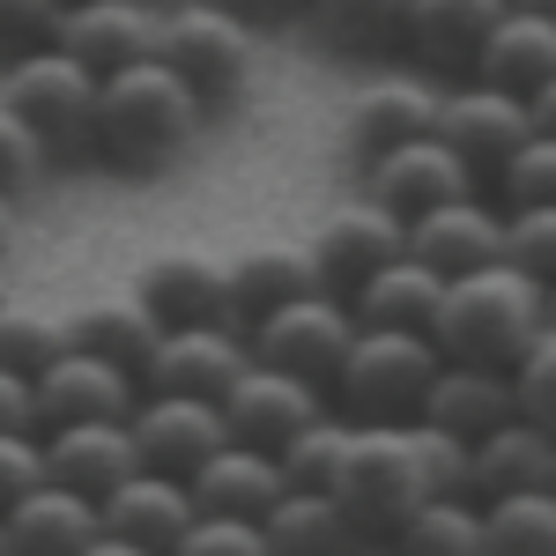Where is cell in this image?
<instances>
[{"mask_svg":"<svg viewBox=\"0 0 556 556\" xmlns=\"http://www.w3.org/2000/svg\"><path fill=\"white\" fill-rule=\"evenodd\" d=\"M267 556H349L356 549V527L342 519V505L327 490H282L267 513H260Z\"/></svg>","mask_w":556,"mask_h":556,"instance_id":"obj_30","label":"cell"},{"mask_svg":"<svg viewBox=\"0 0 556 556\" xmlns=\"http://www.w3.org/2000/svg\"><path fill=\"white\" fill-rule=\"evenodd\" d=\"M186 519H193V490L178 475H156V468H134L119 490L97 497V527L112 542H134V549H149V556L172 549Z\"/></svg>","mask_w":556,"mask_h":556,"instance_id":"obj_21","label":"cell"},{"mask_svg":"<svg viewBox=\"0 0 556 556\" xmlns=\"http://www.w3.org/2000/svg\"><path fill=\"white\" fill-rule=\"evenodd\" d=\"M60 8H75V0H60Z\"/></svg>","mask_w":556,"mask_h":556,"instance_id":"obj_52","label":"cell"},{"mask_svg":"<svg viewBox=\"0 0 556 556\" xmlns=\"http://www.w3.org/2000/svg\"><path fill=\"white\" fill-rule=\"evenodd\" d=\"M342 460H349V424H342V416H327V408H319L304 430H290V438L275 445L282 490H327V497H334Z\"/></svg>","mask_w":556,"mask_h":556,"instance_id":"obj_33","label":"cell"},{"mask_svg":"<svg viewBox=\"0 0 556 556\" xmlns=\"http://www.w3.org/2000/svg\"><path fill=\"white\" fill-rule=\"evenodd\" d=\"M490 208L513 215V208H542V201H556V134H527L513 156L490 172Z\"/></svg>","mask_w":556,"mask_h":556,"instance_id":"obj_36","label":"cell"},{"mask_svg":"<svg viewBox=\"0 0 556 556\" xmlns=\"http://www.w3.org/2000/svg\"><path fill=\"white\" fill-rule=\"evenodd\" d=\"M513 490H556V430L505 416L497 430L468 438V497H513Z\"/></svg>","mask_w":556,"mask_h":556,"instance_id":"obj_20","label":"cell"},{"mask_svg":"<svg viewBox=\"0 0 556 556\" xmlns=\"http://www.w3.org/2000/svg\"><path fill=\"white\" fill-rule=\"evenodd\" d=\"M349 556H401V549H393V542H356Z\"/></svg>","mask_w":556,"mask_h":556,"instance_id":"obj_48","label":"cell"},{"mask_svg":"<svg viewBox=\"0 0 556 556\" xmlns=\"http://www.w3.org/2000/svg\"><path fill=\"white\" fill-rule=\"evenodd\" d=\"M497 230H505V215L490 208V193H460V201H438V208L408 215L401 223V253L424 260L438 282H453V275L497 260Z\"/></svg>","mask_w":556,"mask_h":556,"instance_id":"obj_15","label":"cell"},{"mask_svg":"<svg viewBox=\"0 0 556 556\" xmlns=\"http://www.w3.org/2000/svg\"><path fill=\"white\" fill-rule=\"evenodd\" d=\"M513 0H408V15H401V45L416 52V67H424L430 83H445V75H468L482 38H490V23L505 15Z\"/></svg>","mask_w":556,"mask_h":556,"instance_id":"obj_17","label":"cell"},{"mask_svg":"<svg viewBox=\"0 0 556 556\" xmlns=\"http://www.w3.org/2000/svg\"><path fill=\"white\" fill-rule=\"evenodd\" d=\"M364 172V201H379L386 215H424L438 208V201H460V193H475L482 178L438 141V134H416V141H393V149H379V156H364L356 164Z\"/></svg>","mask_w":556,"mask_h":556,"instance_id":"obj_10","label":"cell"},{"mask_svg":"<svg viewBox=\"0 0 556 556\" xmlns=\"http://www.w3.org/2000/svg\"><path fill=\"white\" fill-rule=\"evenodd\" d=\"M164 556H267V534H260V519L238 513H193Z\"/></svg>","mask_w":556,"mask_h":556,"instance_id":"obj_39","label":"cell"},{"mask_svg":"<svg viewBox=\"0 0 556 556\" xmlns=\"http://www.w3.org/2000/svg\"><path fill=\"white\" fill-rule=\"evenodd\" d=\"M215 408H223V430H230V445H260V453H275L290 430H304L319 408H327V393L319 386L290 379V371H267L245 356V371L215 393Z\"/></svg>","mask_w":556,"mask_h":556,"instance_id":"obj_13","label":"cell"},{"mask_svg":"<svg viewBox=\"0 0 556 556\" xmlns=\"http://www.w3.org/2000/svg\"><path fill=\"white\" fill-rule=\"evenodd\" d=\"M408 445H416V468H424L430 497H468V438L430 430V424H408Z\"/></svg>","mask_w":556,"mask_h":556,"instance_id":"obj_40","label":"cell"},{"mask_svg":"<svg viewBox=\"0 0 556 556\" xmlns=\"http://www.w3.org/2000/svg\"><path fill=\"white\" fill-rule=\"evenodd\" d=\"M52 15H60V0H0V60L45 45L52 38Z\"/></svg>","mask_w":556,"mask_h":556,"instance_id":"obj_43","label":"cell"},{"mask_svg":"<svg viewBox=\"0 0 556 556\" xmlns=\"http://www.w3.org/2000/svg\"><path fill=\"white\" fill-rule=\"evenodd\" d=\"M401 556H482V513L475 497H424L416 513L393 527Z\"/></svg>","mask_w":556,"mask_h":556,"instance_id":"obj_32","label":"cell"},{"mask_svg":"<svg viewBox=\"0 0 556 556\" xmlns=\"http://www.w3.org/2000/svg\"><path fill=\"white\" fill-rule=\"evenodd\" d=\"M156 15H164L156 0H75L52 15V45L67 60H83L89 75H112L156 52Z\"/></svg>","mask_w":556,"mask_h":556,"instance_id":"obj_14","label":"cell"},{"mask_svg":"<svg viewBox=\"0 0 556 556\" xmlns=\"http://www.w3.org/2000/svg\"><path fill=\"white\" fill-rule=\"evenodd\" d=\"M156 312L134 298H89L67 312V349H89V356H104V364H119V371H141V356L156 349Z\"/></svg>","mask_w":556,"mask_h":556,"instance_id":"obj_29","label":"cell"},{"mask_svg":"<svg viewBox=\"0 0 556 556\" xmlns=\"http://www.w3.org/2000/svg\"><path fill=\"white\" fill-rule=\"evenodd\" d=\"M519 15H556V0H513Z\"/></svg>","mask_w":556,"mask_h":556,"instance_id":"obj_49","label":"cell"},{"mask_svg":"<svg viewBox=\"0 0 556 556\" xmlns=\"http://www.w3.org/2000/svg\"><path fill=\"white\" fill-rule=\"evenodd\" d=\"M424 468H416V445L408 424H349V460L334 482V505L356 527V542H393V527L424 505Z\"/></svg>","mask_w":556,"mask_h":556,"instance_id":"obj_5","label":"cell"},{"mask_svg":"<svg viewBox=\"0 0 556 556\" xmlns=\"http://www.w3.org/2000/svg\"><path fill=\"white\" fill-rule=\"evenodd\" d=\"M312 267H319V290H334V298H349L371 267H386V260L401 253V215H386L379 201H349V208H334L319 230H312Z\"/></svg>","mask_w":556,"mask_h":556,"instance_id":"obj_18","label":"cell"},{"mask_svg":"<svg viewBox=\"0 0 556 556\" xmlns=\"http://www.w3.org/2000/svg\"><path fill=\"white\" fill-rule=\"evenodd\" d=\"M304 15H312L319 38L342 45V52H386V45H401L408 0H304Z\"/></svg>","mask_w":556,"mask_h":556,"instance_id":"obj_34","label":"cell"},{"mask_svg":"<svg viewBox=\"0 0 556 556\" xmlns=\"http://www.w3.org/2000/svg\"><path fill=\"white\" fill-rule=\"evenodd\" d=\"M497 260L519 267V275H534V282H556V201L505 215V230H497Z\"/></svg>","mask_w":556,"mask_h":556,"instance_id":"obj_38","label":"cell"},{"mask_svg":"<svg viewBox=\"0 0 556 556\" xmlns=\"http://www.w3.org/2000/svg\"><path fill=\"white\" fill-rule=\"evenodd\" d=\"M438 275H430L424 260H408V253H393L386 267H371L356 290H349V319L356 327H408V334H430V312H438Z\"/></svg>","mask_w":556,"mask_h":556,"instance_id":"obj_28","label":"cell"},{"mask_svg":"<svg viewBox=\"0 0 556 556\" xmlns=\"http://www.w3.org/2000/svg\"><path fill=\"white\" fill-rule=\"evenodd\" d=\"M45 178V149H38V134L23 127L8 104H0V193H30Z\"/></svg>","mask_w":556,"mask_h":556,"instance_id":"obj_41","label":"cell"},{"mask_svg":"<svg viewBox=\"0 0 556 556\" xmlns=\"http://www.w3.org/2000/svg\"><path fill=\"white\" fill-rule=\"evenodd\" d=\"M8 556H15V549H8Z\"/></svg>","mask_w":556,"mask_h":556,"instance_id":"obj_53","label":"cell"},{"mask_svg":"<svg viewBox=\"0 0 556 556\" xmlns=\"http://www.w3.org/2000/svg\"><path fill=\"white\" fill-rule=\"evenodd\" d=\"M0 104H8V112H15L30 134H38L45 164H83V156H89L97 75H89L83 60H67L52 38L8 60V75H0Z\"/></svg>","mask_w":556,"mask_h":556,"instance_id":"obj_4","label":"cell"},{"mask_svg":"<svg viewBox=\"0 0 556 556\" xmlns=\"http://www.w3.org/2000/svg\"><path fill=\"white\" fill-rule=\"evenodd\" d=\"M215 8H230V15H245V23H290V15H304V0H215Z\"/></svg>","mask_w":556,"mask_h":556,"instance_id":"obj_45","label":"cell"},{"mask_svg":"<svg viewBox=\"0 0 556 556\" xmlns=\"http://www.w3.org/2000/svg\"><path fill=\"white\" fill-rule=\"evenodd\" d=\"M223 267H230V327H245V319H260V312H275V304L319 290L312 253H304V245H282V238L245 245L238 260H223Z\"/></svg>","mask_w":556,"mask_h":556,"instance_id":"obj_27","label":"cell"},{"mask_svg":"<svg viewBox=\"0 0 556 556\" xmlns=\"http://www.w3.org/2000/svg\"><path fill=\"white\" fill-rule=\"evenodd\" d=\"M8 549L15 556H75L83 542H97L104 527H97V497L83 490H60V482H38V490H23L8 513Z\"/></svg>","mask_w":556,"mask_h":556,"instance_id":"obj_23","label":"cell"},{"mask_svg":"<svg viewBox=\"0 0 556 556\" xmlns=\"http://www.w3.org/2000/svg\"><path fill=\"white\" fill-rule=\"evenodd\" d=\"M505 393H513L519 424L556 430V319L542 327V334H527V349L505 364Z\"/></svg>","mask_w":556,"mask_h":556,"instance_id":"obj_37","label":"cell"},{"mask_svg":"<svg viewBox=\"0 0 556 556\" xmlns=\"http://www.w3.org/2000/svg\"><path fill=\"white\" fill-rule=\"evenodd\" d=\"M67 349V312L30 298H0V371H45L52 356Z\"/></svg>","mask_w":556,"mask_h":556,"instance_id":"obj_35","label":"cell"},{"mask_svg":"<svg viewBox=\"0 0 556 556\" xmlns=\"http://www.w3.org/2000/svg\"><path fill=\"white\" fill-rule=\"evenodd\" d=\"M238 371H245V334L230 319H208V327H164L156 349L141 356L134 386L141 393H201V401H215Z\"/></svg>","mask_w":556,"mask_h":556,"instance_id":"obj_12","label":"cell"},{"mask_svg":"<svg viewBox=\"0 0 556 556\" xmlns=\"http://www.w3.org/2000/svg\"><path fill=\"white\" fill-rule=\"evenodd\" d=\"M430 134L468 164L475 178H490L505 156H513L519 141L534 134V119H527V104H519L513 89H490V83H453L438 89V112H430Z\"/></svg>","mask_w":556,"mask_h":556,"instance_id":"obj_8","label":"cell"},{"mask_svg":"<svg viewBox=\"0 0 556 556\" xmlns=\"http://www.w3.org/2000/svg\"><path fill=\"white\" fill-rule=\"evenodd\" d=\"M549 319H556L549 282L490 260V267H468V275H453L438 290L430 342H438L445 364H490V371H505L519 349H527V334H542Z\"/></svg>","mask_w":556,"mask_h":556,"instance_id":"obj_2","label":"cell"},{"mask_svg":"<svg viewBox=\"0 0 556 556\" xmlns=\"http://www.w3.org/2000/svg\"><path fill=\"white\" fill-rule=\"evenodd\" d=\"M75 556H149V549H134V542H112V534H97V542H83Z\"/></svg>","mask_w":556,"mask_h":556,"instance_id":"obj_46","label":"cell"},{"mask_svg":"<svg viewBox=\"0 0 556 556\" xmlns=\"http://www.w3.org/2000/svg\"><path fill=\"white\" fill-rule=\"evenodd\" d=\"M0 298H15V282H8V267H0Z\"/></svg>","mask_w":556,"mask_h":556,"instance_id":"obj_50","label":"cell"},{"mask_svg":"<svg viewBox=\"0 0 556 556\" xmlns=\"http://www.w3.org/2000/svg\"><path fill=\"white\" fill-rule=\"evenodd\" d=\"M15 245V193H0V253Z\"/></svg>","mask_w":556,"mask_h":556,"instance_id":"obj_47","label":"cell"},{"mask_svg":"<svg viewBox=\"0 0 556 556\" xmlns=\"http://www.w3.org/2000/svg\"><path fill=\"white\" fill-rule=\"evenodd\" d=\"M38 453H45V482L83 490V497H104V490H119V482L141 468V460H134V438H127V416H119V424L38 430Z\"/></svg>","mask_w":556,"mask_h":556,"instance_id":"obj_22","label":"cell"},{"mask_svg":"<svg viewBox=\"0 0 556 556\" xmlns=\"http://www.w3.org/2000/svg\"><path fill=\"white\" fill-rule=\"evenodd\" d=\"M45 482V453H38V430H0V513Z\"/></svg>","mask_w":556,"mask_h":556,"instance_id":"obj_42","label":"cell"},{"mask_svg":"<svg viewBox=\"0 0 556 556\" xmlns=\"http://www.w3.org/2000/svg\"><path fill=\"white\" fill-rule=\"evenodd\" d=\"M438 89H445V83H430V75H371V83L349 97V119H342L349 156L364 164V156H379V149H393V141L430 134Z\"/></svg>","mask_w":556,"mask_h":556,"instance_id":"obj_19","label":"cell"},{"mask_svg":"<svg viewBox=\"0 0 556 556\" xmlns=\"http://www.w3.org/2000/svg\"><path fill=\"white\" fill-rule=\"evenodd\" d=\"M127 438H134V460H141V468L178 475V482L201 468L215 445H230L223 408H215V401H201V393H134Z\"/></svg>","mask_w":556,"mask_h":556,"instance_id":"obj_9","label":"cell"},{"mask_svg":"<svg viewBox=\"0 0 556 556\" xmlns=\"http://www.w3.org/2000/svg\"><path fill=\"white\" fill-rule=\"evenodd\" d=\"M475 513H482V556H556V490H513Z\"/></svg>","mask_w":556,"mask_h":556,"instance_id":"obj_31","label":"cell"},{"mask_svg":"<svg viewBox=\"0 0 556 556\" xmlns=\"http://www.w3.org/2000/svg\"><path fill=\"white\" fill-rule=\"evenodd\" d=\"M505 416H513V393H505V371H490V364H438L416 401V424L453 430V438H482Z\"/></svg>","mask_w":556,"mask_h":556,"instance_id":"obj_25","label":"cell"},{"mask_svg":"<svg viewBox=\"0 0 556 556\" xmlns=\"http://www.w3.org/2000/svg\"><path fill=\"white\" fill-rule=\"evenodd\" d=\"M134 371L89 356V349H60L45 371H30V424L60 430V424H119L134 408Z\"/></svg>","mask_w":556,"mask_h":556,"instance_id":"obj_11","label":"cell"},{"mask_svg":"<svg viewBox=\"0 0 556 556\" xmlns=\"http://www.w3.org/2000/svg\"><path fill=\"white\" fill-rule=\"evenodd\" d=\"M445 356L430 334H408V327H356L334 364L327 393L342 401V424H416V401H424L430 371Z\"/></svg>","mask_w":556,"mask_h":556,"instance_id":"obj_3","label":"cell"},{"mask_svg":"<svg viewBox=\"0 0 556 556\" xmlns=\"http://www.w3.org/2000/svg\"><path fill=\"white\" fill-rule=\"evenodd\" d=\"M0 430H38L30 424V379L23 371H0Z\"/></svg>","mask_w":556,"mask_h":556,"instance_id":"obj_44","label":"cell"},{"mask_svg":"<svg viewBox=\"0 0 556 556\" xmlns=\"http://www.w3.org/2000/svg\"><path fill=\"white\" fill-rule=\"evenodd\" d=\"M156 60H164L201 104H230L238 89L253 83L260 30L245 15L215 8V0H186L172 15H156Z\"/></svg>","mask_w":556,"mask_h":556,"instance_id":"obj_6","label":"cell"},{"mask_svg":"<svg viewBox=\"0 0 556 556\" xmlns=\"http://www.w3.org/2000/svg\"><path fill=\"white\" fill-rule=\"evenodd\" d=\"M186 490H193V513L260 519L282 497V468H275V453H260V445H215L208 460L186 475Z\"/></svg>","mask_w":556,"mask_h":556,"instance_id":"obj_26","label":"cell"},{"mask_svg":"<svg viewBox=\"0 0 556 556\" xmlns=\"http://www.w3.org/2000/svg\"><path fill=\"white\" fill-rule=\"evenodd\" d=\"M468 75L490 83V89H513V97L556 83V15H519V8H505L490 23V38H482Z\"/></svg>","mask_w":556,"mask_h":556,"instance_id":"obj_24","label":"cell"},{"mask_svg":"<svg viewBox=\"0 0 556 556\" xmlns=\"http://www.w3.org/2000/svg\"><path fill=\"white\" fill-rule=\"evenodd\" d=\"M238 334H245V356L253 364L290 371V379L327 393L349 334H356V319H349V304L334 290H312V298H290V304H275V312H260V319H245Z\"/></svg>","mask_w":556,"mask_h":556,"instance_id":"obj_7","label":"cell"},{"mask_svg":"<svg viewBox=\"0 0 556 556\" xmlns=\"http://www.w3.org/2000/svg\"><path fill=\"white\" fill-rule=\"evenodd\" d=\"M0 556H8V527H0Z\"/></svg>","mask_w":556,"mask_h":556,"instance_id":"obj_51","label":"cell"},{"mask_svg":"<svg viewBox=\"0 0 556 556\" xmlns=\"http://www.w3.org/2000/svg\"><path fill=\"white\" fill-rule=\"evenodd\" d=\"M134 298L156 312V327H208V319H230V267L208 245H172L141 267Z\"/></svg>","mask_w":556,"mask_h":556,"instance_id":"obj_16","label":"cell"},{"mask_svg":"<svg viewBox=\"0 0 556 556\" xmlns=\"http://www.w3.org/2000/svg\"><path fill=\"white\" fill-rule=\"evenodd\" d=\"M201 119H208V104L149 52V60H127V67L97 75L89 156H104L112 172H164V164H178L193 149Z\"/></svg>","mask_w":556,"mask_h":556,"instance_id":"obj_1","label":"cell"}]
</instances>
